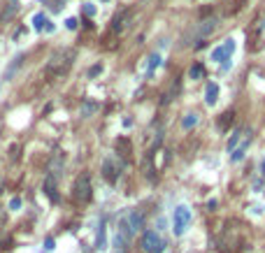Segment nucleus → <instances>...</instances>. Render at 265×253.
Returning a JSON list of instances; mask_svg holds the SVG:
<instances>
[{
    "label": "nucleus",
    "instance_id": "f257e3e1",
    "mask_svg": "<svg viewBox=\"0 0 265 253\" xmlns=\"http://www.w3.org/2000/svg\"><path fill=\"white\" fill-rule=\"evenodd\" d=\"M191 221H193V216H191V209L186 204L175 207V214H172V232H175V237H182L188 230Z\"/></svg>",
    "mask_w": 265,
    "mask_h": 253
},
{
    "label": "nucleus",
    "instance_id": "f03ea898",
    "mask_svg": "<svg viewBox=\"0 0 265 253\" xmlns=\"http://www.w3.org/2000/svg\"><path fill=\"white\" fill-rule=\"evenodd\" d=\"M72 198L77 200V202H88L91 200V176L86 172L77 176L75 188H72Z\"/></svg>",
    "mask_w": 265,
    "mask_h": 253
},
{
    "label": "nucleus",
    "instance_id": "7ed1b4c3",
    "mask_svg": "<svg viewBox=\"0 0 265 253\" xmlns=\"http://www.w3.org/2000/svg\"><path fill=\"white\" fill-rule=\"evenodd\" d=\"M142 248H144V253H163L165 242H163V237L156 230H147L142 235Z\"/></svg>",
    "mask_w": 265,
    "mask_h": 253
},
{
    "label": "nucleus",
    "instance_id": "20e7f679",
    "mask_svg": "<svg viewBox=\"0 0 265 253\" xmlns=\"http://www.w3.org/2000/svg\"><path fill=\"white\" fill-rule=\"evenodd\" d=\"M144 228V216L140 214V211H128L126 221L121 223V230L126 237H130L132 232H140Z\"/></svg>",
    "mask_w": 265,
    "mask_h": 253
},
{
    "label": "nucleus",
    "instance_id": "39448f33",
    "mask_svg": "<svg viewBox=\"0 0 265 253\" xmlns=\"http://www.w3.org/2000/svg\"><path fill=\"white\" fill-rule=\"evenodd\" d=\"M233 51H235V40H233V38H228L226 42L221 44V47H216V49H212V61H214V63L230 61Z\"/></svg>",
    "mask_w": 265,
    "mask_h": 253
},
{
    "label": "nucleus",
    "instance_id": "423d86ee",
    "mask_svg": "<svg viewBox=\"0 0 265 253\" xmlns=\"http://www.w3.org/2000/svg\"><path fill=\"white\" fill-rule=\"evenodd\" d=\"M68 54H70V51H58V54H54V56H51L49 72L54 70V75H61V72H65L68 67H70V63H72V58H68V61H63V58H65Z\"/></svg>",
    "mask_w": 265,
    "mask_h": 253
},
{
    "label": "nucleus",
    "instance_id": "0eeeda50",
    "mask_svg": "<svg viewBox=\"0 0 265 253\" xmlns=\"http://www.w3.org/2000/svg\"><path fill=\"white\" fill-rule=\"evenodd\" d=\"M216 28V19H205V21L198 23V28H195V35L193 38H207V35L212 33Z\"/></svg>",
    "mask_w": 265,
    "mask_h": 253
},
{
    "label": "nucleus",
    "instance_id": "6e6552de",
    "mask_svg": "<svg viewBox=\"0 0 265 253\" xmlns=\"http://www.w3.org/2000/svg\"><path fill=\"white\" fill-rule=\"evenodd\" d=\"M103 174H105V179L110 184H114L116 179H119V170H116V165H114V160L112 158H107L105 163H103Z\"/></svg>",
    "mask_w": 265,
    "mask_h": 253
},
{
    "label": "nucleus",
    "instance_id": "1a4fd4ad",
    "mask_svg": "<svg viewBox=\"0 0 265 253\" xmlns=\"http://www.w3.org/2000/svg\"><path fill=\"white\" fill-rule=\"evenodd\" d=\"M216 100H219V84L210 82L207 88H205V102L212 107V105H216Z\"/></svg>",
    "mask_w": 265,
    "mask_h": 253
},
{
    "label": "nucleus",
    "instance_id": "9d476101",
    "mask_svg": "<svg viewBox=\"0 0 265 253\" xmlns=\"http://www.w3.org/2000/svg\"><path fill=\"white\" fill-rule=\"evenodd\" d=\"M249 139H251V135H249V137H244V142L230 154V160H233V163H240V160L244 158V151H247V147H249Z\"/></svg>",
    "mask_w": 265,
    "mask_h": 253
},
{
    "label": "nucleus",
    "instance_id": "9b49d317",
    "mask_svg": "<svg viewBox=\"0 0 265 253\" xmlns=\"http://www.w3.org/2000/svg\"><path fill=\"white\" fill-rule=\"evenodd\" d=\"M30 23H33L35 30H44V28H47V23H49V19H47V14H44V12H38V14H33Z\"/></svg>",
    "mask_w": 265,
    "mask_h": 253
},
{
    "label": "nucleus",
    "instance_id": "f8f14e48",
    "mask_svg": "<svg viewBox=\"0 0 265 253\" xmlns=\"http://www.w3.org/2000/svg\"><path fill=\"white\" fill-rule=\"evenodd\" d=\"M205 75V67L200 65V63H195V65H191V70H188V77L193 79V82H198V79H203Z\"/></svg>",
    "mask_w": 265,
    "mask_h": 253
},
{
    "label": "nucleus",
    "instance_id": "ddd939ff",
    "mask_svg": "<svg viewBox=\"0 0 265 253\" xmlns=\"http://www.w3.org/2000/svg\"><path fill=\"white\" fill-rule=\"evenodd\" d=\"M44 191H47V195H49V198L54 200V202L58 200V193H56V182L51 179V176L47 179V184H44Z\"/></svg>",
    "mask_w": 265,
    "mask_h": 253
},
{
    "label": "nucleus",
    "instance_id": "4468645a",
    "mask_svg": "<svg viewBox=\"0 0 265 253\" xmlns=\"http://www.w3.org/2000/svg\"><path fill=\"white\" fill-rule=\"evenodd\" d=\"M193 126H198V114H186L182 121V128L184 130H191Z\"/></svg>",
    "mask_w": 265,
    "mask_h": 253
},
{
    "label": "nucleus",
    "instance_id": "2eb2a0df",
    "mask_svg": "<svg viewBox=\"0 0 265 253\" xmlns=\"http://www.w3.org/2000/svg\"><path fill=\"white\" fill-rule=\"evenodd\" d=\"M158 67H160V54H154L149 58V70H147V72H149V75H154V70H158Z\"/></svg>",
    "mask_w": 265,
    "mask_h": 253
},
{
    "label": "nucleus",
    "instance_id": "dca6fc26",
    "mask_svg": "<svg viewBox=\"0 0 265 253\" xmlns=\"http://www.w3.org/2000/svg\"><path fill=\"white\" fill-rule=\"evenodd\" d=\"M233 116H235L233 112H226V114L221 116V121H219V128H221V130H226L228 123H233Z\"/></svg>",
    "mask_w": 265,
    "mask_h": 253
},
{
    "label": "nucleus",
    "instance_id": "f3484780",
    "mask_svg": "<svg viewBox=\"0 0 265 253\" xmlns=\"http://www.w3.org/2000/svg\"><path fill=\"white\" fill-rule=\"evenodd\" d=\"M238 142H240V132H233L230 142H228V154H233V151H235V147H238Z\"/></svg>",
    "mask_w": 265,
    "mask_h": 253
},
{
    "label": "nucleus",
    "instance_id": "a211bd4d",
    "mask_svg": "<svg viewBox=\"0 0 265 253\" xmlns=\"http://www.w3.org/2000/svg\"><path fill=\"white\" fill-rule=\"evenodd\" d=\"M84 14H86V17H95V5L93 3H84Z\"/></svg>",
    "mask_w": 265,
    "mask_h": 253
},
{
    "label": "nucleus",
    "instance_id": "6ab92c4d",
    "mask_svg": "<svg viewBox=\"0 0 265 253\" xmlns=\"http://www.w3.org/2000/svg\"><path fill=\"white\" fill-rule=\"evenodd\" d=\"M65 28H68V30H77V19H75V17L65 19Z\"/></svg>",
    "mask_w": 265,
    "mask_h": 253
},
{
    "label": "nucleus",
    "instance_id": "aec40b11",
    "mask_svg": "<svg viewBox=\"0 0 265 253\" xmlns=\"http://www.w3.org/2000/svg\"><path fill=\"white\" fill-rule=\"evenodd\" d=\"M10 209H12V211L21 209V198H12V202H10Z\"/></svg>",
    "mask_w": 265,
    "mask_h": 253
},
{
    "label": "nucleus",
    "instance_id": "412c9836",
    "mask_svg": "<svg viewBox=\"0 0 265 253\" xmlns=\"http://www.w3.org/2000/svg\"><path fill=\"white\" fill-rule=\"evenodd\" d=\"M100 72H103V65H95V67L88 70V77H95V75H100Z\"/></svg>",
    "mask_w": 265,
    "mask_h": 253
},
{
    "label": "nucleus",
    "instance_id": "4be33fe9",
    "mask_svg": "<svg viewBox=\"0 0 265 253\" xmlns=\"http://www.w3.org/2000/svg\"><path fill=\"white\" fill-rule=\"evenodd\" d=\"M54 30H56V26H54V23H47V28H44V33H54Z\"/></svg>",
    "mask_w": 265,
    "mask_h": 253
},
{
    "label": "nucleus",
    "instance_id": "5701e85b",
    "mask_svg": "<svg viewBox=\"0 0 265 253\" xmlns=\"http://www.w3.org/2000/svg\"><path fill=\"white\" fill-rule=\"evenodd\" d=\"M95 110V105H86L84 107V114H88V112H93Z\"/></svg>",
    "mask_w": 265,
    "mask_h": 253
},
{
    "label": "nucleus",
    "instance_id": "b1692460",
    "mask_svg": "<svg viewBox=\"0 0 265 253\" xmlns=\"http://www.w3.org/2000/svg\"><path fill=\"white\" fill-rule=\"evenodd\" d=\"M260 172H265V158H263V163H260Z\"/></svg>",
    "mask_w": 265,
    "mask_h": 253
},
{
    "label": "nucleus",
    "instance_id": "393cba45",
    "mask_svg": "<svg viewBox=\"0 0 265 253\" xmlns=\"http://www.w3.org/2000/svg\"><path fill=\"white\" fill-rule=\"evenodd\" d=\"M116 253H126V251H116Z\"/></svg>",
    "mask_w": 265,
    "mask_h": 253
}]
</instances>
